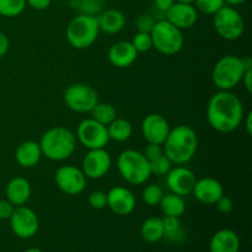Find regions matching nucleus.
Segmentation results:
<instances>
[{"label":"nucleus","instance_id":"nucleus-32","mask_svg":"<svg viewBox=\"0 0 252 252\" xmlns=\"http://www.w3.org/2000/svg\"><path fill=\"white\" fill-rule=\"evenodd\" d=\"M194 7L197 11L204 15H212L218 12L225 5L224 0H194Z\"/></svg>","mask_w":252,"mask_h":252},{"label":"nucleus","instance_id":"nucleus-40","mask_svg":"<svg viewBox=\"0 0 252 252\" xmlns=\"http://www.w3.org/2000/svg\"><path fill=\"white\" fill-rule=\"evenodd\" d=\"M25 1H26V5L38 11L48 9L52 4V0H25Z\"/></svg>","mask_w":252,"mask_h":252},{"label":"nucleus","instance_id":"nucleus-17","mask_svg":"<svg viewBox=\"0 0 252 252\" xmlns=\"http://www.w3.org/2000/svg\"><path fill=\"white\" fill-rule=\"evenodd\" d=\"M165 19L184 31L194 26L198 20V11L193 4L175 1L172 6L165 12Z\"/></svg>","mask_w":252,"mask_h":252},{"label":"nucleus","instance_id":"nucleus-2","mask_svg":"<svg viewBox=\"0 0 252 252\" xmlns=\"http://www.w3.org/2000/svg\"><path fill=\"white\" fill-rule=\"evenodd\" d=\"M164 154L175 165H185L193 159L198 149L196 130L187 125L171 128L162 144Z\"/></svg>","mask_w":252,"mask_h":252},{"label":"nucleus","instance_id":"nucleus-15","mask_svg":"<svg viewBox=\"0 0 252 252\" xmlns=\"http://www.w3.org/2000/svg\"><path fill=\"white\" fill-rule=\"evenodd\" d=\"M107 207L116 216H129L135 209V196L129 189L123 186H115L107 192Z\"/></svg>","mask_w":252,"mask_h":252},{"label":"nucleus","instance_id":"nucleus-26","mask_svg":"<svg viewBox=\"0 0 252 252\" xmlns=\"http://www.w3.org/2000/svg\"><path fill=\"white\" fill-rule=\"evenodd\" d=\"M107 132L110 140L117 143H125L132 137L133 126L129 121L117 117L107 126Z\"/></svg>","mask_w":252,"mask_h":252},{"label":"nucleus","instance_id":"nucleus-39","mask_svg":"<svg viewBox=\"0 0 252 252\" xmlns=\"http://www.w3.org/2000/svg\"><path fill=\"white\" fill-rule=\"evenodd\" d=\"M15 206L10 203L7 199H0V219H10L12 212H14Z\"/></svg>","mask_w":252,"mask_h":252},{"label":"nucleus","instance_id":"nucleus-27","mask_svg":"<svg viewBox=\"0 0 252 252\" xmlns=\"http://www.w3.org/2000/svg\"><path fill=\"white\" fill-rule=\"evenodd\" d=\"M162 226H164V238L169 243L180 244L185 240V230L182 229L181 220L176 217L164 216Z\"/></svg>","mask_w":252,"mask_h":252},{"label":"nucleus","instance_id":"nucleus-43","mask_svg":"<svg viewBox=\"0 0 252 252\" xmlns=\"http://www.w3.org/2000/svg\"><path fill=\"white\" fill-rule=\"evenodd\" d=\"M241 83L245 86V89L248 90V93L252 91V68H248L244 73L243 79H241Z\"/></svg>","mask_w":252,"mask_h":252},{"label":"nucleus","instance_id":"nucleus-21","mask_svg":"<svg viewBox=\"0 0 252 252\" xmlns=\"http://www.w3.org/2000/svg\"><path fill=\"white\" fill-rule=\"evenodd\" d=\"M43 155H42L39 143L34 142V140L22 142L15 152V160L20 166L25 167V169H31V167L38 165Z\"/></svg>","mask_w":252,"mask_h":252},{"label":"nucleus","instance_id":"nucleus-45","mask_svg":"<svg viewBox=\"0 0 252 252\" xmlns=\"http://www.w3.org/2000/svg\"><path fill=\"white\" fill-rule=\"evenodd\" d=\"M245 1L246 0H224V2L229 6H238V5L244 4Z\"/></svg>","mask_w":252,"mask_h":252},{"label":"nucleus","instance_id":"nucleus-5","mask_svg":"<svg viewBox=\"0 0 252 252\" xmlns=\"http://www.w3.org/2000/svg\"><path fill=\"white\" fill-rule=\"evenodd\" d=\"M117 169L126 182L134 186L145 184L152 176L150 164L142 152L134 149L123 150L117 158Z\"/></svg>","mask_w":252,"mask_h":252},{"label":"nucleus","instance_id":"nucleus-31","mask_svg":"<svg viewBox=\"0 0 252 252\" xmlns=\"http://www.w3.org/2000/svg\"><path fill=\"white\" fill-rule=\"evenodd\" d=\"M74 9H78L80 14L97 16L102 9V0H71Z\"/></svg>","mask_w":252,"mask_h":252},{"label":"nucleus","instance_id":"nucleus-47","mask_svg":"<svg viewBox=\"0 0 252 252\" xmlns=\"http://www.w3.org/2000/svg\"><path fill=\"white\" fill-rule=\"evenodd\" d=\"M177 2H189V4H193L194 0H175Z\"/></svg>","mask_w":252,"mask_h":252},{"label":"nucleus","instance_id":"nucleus-46","mask_svg":"<svg viewBox=\"0 0 252 252\" xmlns=\"http://www.w3.org/2000/svg\"><path fill=\"white\" fill-rule=\"evenodd\" d=\"M25 252H43V251H41L39 249H36V248H30V249H27Z\"/></svg>","mask_w":252,"mask_h":252},{"label":"nucleus","instance_id":"nucleus-9","mask_svg":"<svg viewBox=\"0 0 252 252\" xmlns=\"http://www.w3.org/2000/svg\"><path fill=\"white\" fill-rule=\"evenodd\" d=\"M64 102L74 112L90 113L98 102V95L88 84H73L64 91Z\"/></svg>","mask_w":252,"mask_h":252},{"label":"nucleus","instance_id":"nucleus-14","mask_svg":"<svg viewBox=\"0 0 252 252\" xmlns=\"http://www.w3.org/2000/svg\"><path fill=\"white\" fill-rule=\"evenodd\" d=\"M196 181L197 179L193 171L184 165L171 167V170L166 174L167 189L170 192L181 197L189 196L192 193Z\"/></svg>","mask_w":252,"mask_h":252},{"label":"nucleus","instance_id":"nucleus-18","mask_svg":"<svg viewBox=\"0 0 252 252\" xmlns=\"http://www.w3.org/2000/svg\"><path fill=\"white\" fill-rule=\"evenodd\" d=\"M194 198L202 204L212 206L216 204L217 201L224 194L223 185L220 181L213 177H203V179L197 180L194 184L192 193Z\"/></svg>","mask_w":252,"mask_h":252},{"label":"nucleus","instance_id":"nucleus-37","mask_svg":"<svg viewBox=\"0 0 252 252\" xmlns=\"http://www.w3.org/2000/svg\"><path fill=\"white\" fill-rule=\"evenodd\" d=\"M144 157L147 158L148 161H152V160L157 159L160 155L164 154V149H162V145L160 144H154V143H148V145L145 147L144 150Z\"/></svg>","mask_w":252,"mask_h":252},{"label":"nucleus","instance_id":"nucleus-30","mask_svg":"<svg viewBox=\"0 0 252 252\" xmlns=\"http://www.w3.org/2000/svg\"><path fill=\"white\" fill-rule=\"evenodd\" d=\"M164 191L161 187L157 184H150L144 187L142 192V199L144 203L149 207L159 206L160 201H161L162 196H164Z\"/></svg>","mask_w":252,"mask_h":252},{"label":"nucleus","instance_id":"nucleus-29","mask_svg":"<svg viewBox=\"0 0 252 252\" xmlns=\"http://www.w3.org/2000/svg\"><path fill=\"white\" fill-rule=\"evenodd\" d=\"M26 7L25 0H0V15L4 17H16Z\"/></svg>","mask_w":252,"mask_h":252},{"label":"nucleus","instance_id":"nucleus-7","mask_svg":"<svg viewBox=\"0 0 252 252\" xmlns=\"http://www.w3.org/2000/svg\"><path fill=\"white\" fill-rule=\"evenodd\" d=\"M153 47L165 56H175L185 44L184 33L180 29L167 21L166 19L158 20L154 29L150 32Z\"/></svg>","mask_w":252,"mask_h":252},{"label":"nucleus","instance_id":"nucleus-44","mask_svg":"<svg viewBox=\"0 0 252 252\" xmlns=\"http://www.w3.org/2000/svg\"><path fill=\"white\" fill-rule=\"evenodd\" d=\"M252 112L248 113L246 116H244V120H243V123L245 125V128H246V132H248V134H252Z\"/></svg>","mask_w":252,"mask_h":252},{"label":"nucleus","instance_id":"nucleus-20","mask_svg":"<svg viewBox=\"0 0 252 252\" xmlns=\"http://www.w3.org/2000/svg\"><path fill=\"white\" fill-rule=\"evenodd\" d=\"M31 184L27 179L21 176L14 177L9 181L5 189L6 199L15 207L25 206L31 197Z\"/></svg>","mask_w":252,"mask_h":252},{"label":"nucleus","instance_id":"nucleus-33","mask_svg":"<svg viewBox=\"0 0 252 252\" xmlns=\"http://www.w3.org/2000/svg\"><path fill=\"white\" fill-rule=\"evenodd\" d=\"M149 164L152 175H155V176H166V174L172 167V162L170 161V159L165 154L160 155L157 159L149 161Z\"/></svg>","mask_w":252,"mask_h":252},{"label":"nucleus","instance_id":"nucleus-28","mask_svg":"<svg viewBox=\"0 0 252 252\" xmlns=\"http://www.w3.org/2000/svg\"><path fill=\"white\" fill-rule=\"evenodd\" d=\"M90 115L93 120L107 127L112 121L117 118V111H116V108L111 103L100 102L98 101L95 105V107L91 110Z\"/></svg>","mask_w":252,"mask_h":252},{"label":"nucleus","instance_id":"nucleus-34","mask_svg":"<svg viewBox=\"0 0 252 252\" xmlns=\"http://www.w3.org/2000/svg\"><path fill=\"white\" fill-rule=\"evenodd\" d=\"M130 43L133 44V47H134L138 53H145V52L150 51L153 48L152 36L147 32H137L133 36Z\"/></svg>","mask_w":252,"mask_h":252},{"label":"nucleus","instance_id":"nucleus-19","mask_svg":"<svg viewBox=\"0 0 252 252\" xmlns=\"http://www.w3.org/2000/svg\"><path fill=\"white\" fill-rule=\"evenodd\" d=\"M138 52L133 44L127 41H121L112 44L107 52L108 62L118 69L128 68L137 61Z\"/></svg>","mask_w":252,"mask_h":252},{"label":"nucleus","instance_id":"nucleus-3","mask_svg":"<svg viewBox=\"0 0 252 252\" xmlns=\"http://www.w3.org/2000/svg\"><path fill=\"white\" fill-rule=\"evenodd\" d=\"M248 68H252L250 57L240 58L235 54H228L221 57L213 66L212 81L218 90L231 91L241 83Z\"/></svg>","mask_w":252,"mask_h":252},{"label":"nucleus","instance_id":"nucleus-41","mask_svg":"<svg viewBox=\"0 0 252 252\" xmlns=\"http://www.w3.org/2000/svg\"><path fill=\"white\" fill-rule=\"evenodd\" d=\"M175 2V0H154V5H155V9L157 11L161 12L164 14L165 16V12L172 6V4Z\"/></svg>","mask_w":252,"mask_h":252},{"label":"nucleus","instance_id":"nucleus-38","mask_svg":"<svg viewBox=\"0 0 252 252\" xmlns=\"http://www.w3.org/2000/svg\"><path fill=\"white\" fill-rule=\"evenodd\" d=\"M216 206L217 208H218V211L223 214H229L234 208L233 199L228 196H224V194L217 201Z\"/></svg>","mask_w":252,"mask_h":252},{"label":"nucleus","instance_id":"nucleus-6","mask_svg":"<svg viewBox=\"0 0 252 252\" xmlns=\"http://www.w3.org/2000/svg\"><path fill=\"white\" fill-rule=\"evenodd\" d=\"M100 33L97 16L79 14L70 20L65 30L68 43L75 49H86L93 46Z\"/></svg>","mask_w":252,"mask_h":252},{"label":"nucleus","instance_id":"nucleus-36","mask_svg":"<svg viewBox=\"0 0 252 252\" xmlns=\"http://www.w3.org/2000/svg\"><path fill=\"white\" fill-rule=\"evenodd\" d=\"M89 206L94 209H103L107 207V194L103 191H93L89 194Z\"/></svg>","mask_w":252,"mask_h":252},{"label":"nucleus","instance_id":"nucleus-10","mask_svg":"<svg viewBox=\"0 0 252 252\" xmlns=\"http://www.w3.org/2000/svg\"><path fill=\"white\" fill-rule=\"evenodd\" d=\"M76 142L88 150L105 148L110 142L107 127L96 122L93 118H86L79 123L76 128Z\"/></svg>","mask_w":252,"mask_h":252},{"label":"nucleus","instance_id":"nucleus-25","mask_svg":"<svg viewBox=\"0 0 252 252\" xmlns=\"http://www.w3.org/2000/svg\"><path fill=\"white\" fill-rule=\"evenodd\" d=\"M140 236L149 244L159 243L164 238V226L162 219L159 217H150L143 221L140 226Z\"/></svg>","mask_w":252,"mask_h":252},{"label":"nucleus","instance_id":"nucleus-13","mask_svg":"<svg viewBox=\"0 0 252 252\" xmlns=\"http://www.w3.org/2000/svg\"><path fill=\"white\" fill-rule=\"evenodd\" d=\"M112 165V159L105 148L91 149L84 157L81 170L86 179L100 180L108 174Z\"/></svg>","mask_w":252,"mask_h":252},{"label":"nucleus","instance_id":"nucleus-22","mask_svg":"<svg viewBox=\"0 0 252 252\" xmlns=\"http://www.w3.org/2000/svg\"><path fill=\"white\" fill-rule=\"evenodd\" d=\"M240 239L231 229L218 230L209 241V252H239Z\"/></svg>","mask_w":252,"mask_h":252},{"label":"nucleus","instance_id":"nucleus-11","mask_svg":"<svg viewBox=\"0 0 252 252\" xmlns=\"http://www.w3.org/2000/svg\"><path fill=\"white\" fill-rule=\"evenodd\" d=\"M57 187L68 196H78L85 189L88 179L80 167L73 165H63L54 174Z\"/></svg>","mask_w":252,"mask_h":252},{"label":"nucleus","instance_id":"nucleus-16","mask_svg":"<svg viewBox=\"0 0 252 252\" xmlns=\"http://www.w3.org/2000/svg\"><path fill=\"white\" fill-rule=\"evenodd\" d=\"M170 129L167 120L160 113H150L142 122V134L148 143L162 145Z\"/></svg>","mask_w":252,"mask_h":252},{"label":"nucleus","instance_id":"nucleus-8","mask_svg":"<svg viewBox=\"0 0 252 252\" xmlns=\"http://www.w3.org/2000/svg\"><path fill=\"white\" fill-rule=\"evenodd\" d=\"M216 32L225 41H236L245 32V20L234 6L224 5L213 15Z\"/></svg>","mask_w":252,"mask_h":252},{"label":"nucleus","instance_id":"nucleus-35","mask_svg":"<svg viewBox=\"0 0 252 252\" xmlns=\"http://www.w3.org/2000/svg\"><path fill=\"white\" fill-rule=\"evenodd\" d=\"M158 20L153 14H142L135 20V26H137L138 32H147L150 33L154 29Z\"/></svg>","mask_w":252,"mask_h":252},{"label":"nucleus","instance_id":"nucleus-1","mask_svg":"<svg viewBox=\"0 0 252 252\" xmlns=\"http://www.w3.org/2000/svg\"><path fill=\"white\" fill-rule=\"evenodd\" d=\"M245 110L240 98L231 91L214 94L207 105V120L219 133H231L243 123Z\"/></svg>","mask_w":252,"mask_h":252},{"label":"nucleus","instance_id":"nucleus-4","mask_svg":"<svg viewBox=\"0 0 252 252\" xmlns=\"http://www.w3.org/2000/svg\"><path fill=\"white\" fill-rule=\"evenodd\" d=\"M42 155L52 161H64L76 149V137L65 127H53L43 133L39 139Z\"/></svg>","mask_w":252,"mask_h":252},{"label":"nucleus","instance_id":"nucleus-42","mask_svg":"<svg viewBox=\"0 0 252 252\" xmlns=\"http://www.w3.org/2000/svg\"><path fill=\"white\" fill-rule=\"evenodd\" d=\"M9 47H10L9 37H7L4 32L0 31V58H2V57L7 53Z\"/></svg>","mask_w":252,"mask_h":252},{"label":"nucleus","instance_id":"nucleus-12","mask_svg":"<svg viewBox=\"0 0 252 252\" xmlns=\"http://www.w3.org/2000/svg\"><path fill=\"white\" fill-rule=\"evenodd\" d=\"M9 220L12 233L20 239L33 238L39 229V220L36 212L26 206L15 207Z\"/></svg>","mask_w":252,"mask_h":252},{"label":"nucleus","instance_id":"nucleus-23","mask_svg":"<svg viewBox=\"0 0 252 252\" xmlns=\"http://www.w3.org/2000/svg\"><path fill=\"white\" fill-rule=\"evenodd\" d=\"M100 32L107 34H116L126 26V15L118 9H108L97 16Z\"/></svg>","mask_w":252,"mask_h":252},{"label":"nucleus","instance_id":"nucleus-24","mask_svg":"<svg viewBox=\"0 0 252 252\" xmlns=\"http://www.w3.org/2000/svg\"><path fill=\"white\" fill-rule=\"evenodd\" d=\"M159 207L164 216L181 218L186 211V202H185L184 197L170 192V193L162 196Z\"/></svg>","mask_w":252,"mask_h":252}]
</instances>
